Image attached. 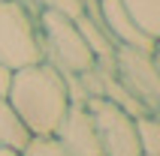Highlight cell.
Masks as SVG:
<instances>
[{"mask_svg":"<svg viewBox=\"0 0 160 156\" xmlns=\"http://www.w3.org/2000/svg\"><path fill=\"white\" fill-rule=\"evenodd\" d=\"M136 138H139V150L145 156H160V120H157V114L136 117Z\"/></svg>","mask_w":160,"mask_h":156,"instance_id":"cell-11","label":"cell"},{"mask_svg":"<svg viewBox=\"0 0 160 156\" xmlns=\"http://www.w3.org/2000/svg\"><path fill=\"white\" fill-rule=\"evenodd\" d=\"M36 12H58L67 18H79L85 12V0H24Z\"/></svg>","mask_w":160,"mask_h":156,"instance_id":"cell-12","label":"cell"},{"mask_svg":"<svg viewBox=\"0 0 160 156\" xmlns=\"http://www.w3.org/2000/svg\"><path fill=\"white\" fill-rule=\"evenodd\" d=\"M72 21H76V30L82 33L85 45L91 48L94 60H97L100 66H112V57H115V48H118V45L112 42V36L106 33V27L100 24L94 0H85V12H82L79 18H72Z\"/></svg>","mask_w":160,"mask_h":156,"instance_id":"cell-8","label":"cell"},{"mask_svg":"<svg viewBox=\"0 0 160 156\" xmlns=\"http://www.w3.org/2000/svg\"><path fill=\"white\" fill-rule=\"evenodd\" d=\"M85 105L94 117L103 156H142L139 138H136V117H130L106 99H88Z\"/></svg>","mask_w":160,"mask_h":156,"instance_id":"cell-5","label":"cell"},{"mask_svg":"<svg viewBox=\"0 0 160 156\" xmlns=\"http://www.w3.org/2000/svg\"><path fill=\"white\" fill-rule=\"evenodd\" d=\"M30 129L24 126V120L15 114V108L6 102V99H0V147H9L21 153V150L30 144Z\"/></svg>","mask_w":160,"mask_h":156,"instance_id":"cell-9","label":"cell"},{"mask_svg":"<svg viewBox=\"0 0 160 156\" xmlns=\"http://www.w3.org/2000/svg\"><path fill=\"white\" fill-rule=\"evenodd\" d=\"M21 156H70V153L58 144V138H30Z\"/></svg>","mask_w":160,"mask_h":156,"instance_id":"cell-13","label":"cell"},{"mask_svg":"<svg viewBox=\"0 0 160 156\" xmlns=\"http://www.w3.org/2000/svg\"><path fill=\"white\" fill-rule=\"evenodd\" d=\"M52 138H58V144L70 156H103L100 135H97V126H94V117H91L88 105L72 102Z\"/></svg>","mask_w":160,"mask_h":156,"instance_id":"cell-6","label":"cell"},{"mask_svg":"<svg viewBox=\"0 0 160 156\" xmlns=\"http://www.w3.org/2000/svg\"><path fill=\"white\" fill-rule=\"evenodd\" d=\"M142 156H145V153H142Z\"/></svg>","mask_w":160,"mask_h":156,"instance_id":"cell-16","label":"cell"},{"mask_svg":"<svg viewBox=\"0 0 160 156\" xmlns=\"http://www.w3.org/2000/svg\"><path fill=\"white\" fill-rule=\"evenodd\" d=\"M9 84H12V69L0 63V99H6V93H9Z\"/></svg>","mask_w":160,"mask_h":156,"instance_id":"cell-14","label":"cell"},{"mask_svg":"<svg viewBox=\"0 0 160 156\" xmlns=\"http://www.w3.org/2000/svg\"><path fill=\"white\" fill-rule=\"evenodd\" d=\"M0 63L12 72L42 63L36 9L24 0H0Z\"/></svg>","mask_w":160,"mask_h":156,"instance_id":"cell-2","label":"cell"},{"mask_svg":"<svg viewBox=\"0 0 160 156\" xmlns=\"http://www.w3.org/2000/svg\"><path fill=\"white\" fill-rule=\"evenodd\" d=\"M6 102L15 108V114L24 120L33 138H52L67 108L72 105L63 75L45 60L12 72Z\"/></svg>","mask_w":160,"mask_h":156,"instance_id":"cell-1","label":"cell"},{"mask_svg":"<svg viewBox=\"0 0 160 156\" xmlns=\"http://www.w3.org/2000/svg\"><path fill=\"white\" fill-rule=\"evenodd\" d=\"M97 6V18L106 27V33L112 36L115 45H127V48H145V51H157V39L145 33L142 27L133 21V15L124 9L121 0H94Z\"/></svg>","mask_w":160,"mask_h":156,"instance_id":"cell-7","label":"cell"},{"mask_svg":"<svg viewBox=\"0 0 160 156\" xmlns=\"http://www.w3.org/2000/svg\"><path fill=\"white\" fill-rule=\"evenodd\" d=\"M112 72H115V78L151 114L160 111V66H157V51L118 45L115 57H112Z\"/></svg>","mask_w":160,"mask_h":156,"instance_id":"cell-4","label":"cell"},{"mask_svg":"<svg viewBox=\"0 0 160 156\" xmlns=\"http://www.w3.org/2000/svg\"><path fill=\"white\" fill-rule=\"evenodd\" d=\"M0 156H21V153H15V150H9V147H0Z\"/></svg>","mask_w":160,"mask_h":156,"instance_id":"cell-15","label":"cell"},{"mask_svg":"<svg viewBox=\"0 0 160 156\" xmlns=\"http://www.w3.org/2000/svg\"><path fill=\"white\" fill-rule=\"evenodd\" d=\"M39 36H42V60L52 63L61 75H82L94 69V54L85 45L76 21L58 12H36Z\"/></svg>","mask_w":160,"mask_h":156,"instance_id":"cell-3","label":"cell"},{"mask_svg":"<svg viewBox=\"0 0 160 156\" xmlns=\"http://www.w3.org/2000/svg\"><path fill=\"white\" fill-rule=\"evenodd\" d=\"M121 3L133 15L136 24L142 27L151 39H157L160 36V0H121Z\"/></svg>","mask_w":160,"mask_h":156,"instance_id":"cell-10","label":"cell"}]
</instances>
